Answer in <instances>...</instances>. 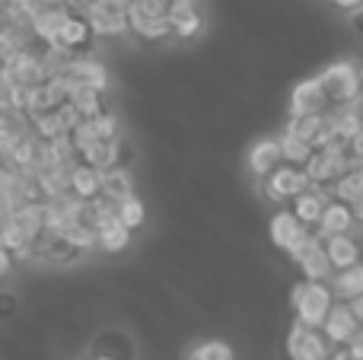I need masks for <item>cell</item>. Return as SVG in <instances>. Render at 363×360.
I'll use <instances>...</instances> for the list:
<instances>
[{
	"label": "cell",
	"mask_w": 363,
	"mask_h": 360,
	"mask_svg": "<svg viewBox=\"0 0 363 360\" xmlns=\"http://www.w3.org/2000/svg\"><path fill=\"white\" fill-rule=\"evenodd\" d=\"M118 4H125V6H134V4H138V0H118Z\"/></svg>",
	"instance_id": "obj_36"
},
{
	"label": "cell",
	"mask_w": 363,
	"mask_h": 360,
	"mask_svg": "<svg viewBox=\"0 0 363 360\" xmlns=\"http://www.w3.org/2000/svg\"><path fill=\"white\" fill-rule=\"evenodd\" d=\"M74 195L80 198V201H96V198H102V172L80 163L74 172Z\"/></svg>",
	"instance_id": "obj_23"
},
{
	"label": "cell",
	"mask_w": 363,
	"mask_h": 360,
	"mask_svg": "<svg viewBox=\"0 0 363 360\" xmlns=\"http://www.w3.org/2000/svg\"><path fill=\"white\" fill-rule=\"evenodd\" d=\"M70 102L80 108L83 118H96V115L106 112V99H102V93L99 89H89V86H77L74 96H70Z\"/></svg>",
	"instance_id": "obj_27"
},
{
	"label": "cell",
	"mask_w": 363,
	"mask_h": 360,
	"mask_svg": "<svg viewBox=\"0 0 363 360\" xmlns=\"http://www.w3.org/2000/svg\"><path fill=\"white\" fill-rule=\"evenodd\" d=\"M284 348H287L290 360H332V351H335L332 342L322 335V329H309V325L296 322V319L287 332Z\"/></svg>",
	"instance_id": "obj_5"
},
{
	"label": "cell",
	"mask_w": 363,
	"mask_h": 360,
	"mask_svg": "<svg viewBox=\"0 0 363 360\" xmlns=\"http://www.w3.org/2000/svg\"><path fill=\"white\" fill-rule=\"evenodd\" d=\"M335 201H345V204H357L363 201V166L351 169L338 185H335Z\"/></svg>",
	"instance_id": "obj_26"
},
{
	"label": "cell",
	"mask_w": 363,
	"mask_h": 360,
	"mask_svg": "<svg viewBox=\"0 0 363 360\" xmlns=\"http://www.w3.org/2000/svg\"><path fill=\"white\" fill-rule=\"evenodd\" d=\"M134 195H138V191H134V172L128 169V166H118V169L102 172V198L121 204V201H128V198H134Z\"/></svg>",
	"instance_id": "obj_17"
},
{
	"label": "cell",
	"mask_w": 363,
	"mask_h": 360,
	"mask_svg": "<svg viewBox=\"0 0 363 360\" xmlns=\"http://www.w3.org/2000/svg\"><path fill=\"white\" fill-rule=\"evenodd\" d=\"M335 293L325 281H300V284L290 291V310L294 319L309 329H322L328 319V313L335 310Z\"/></svg>",
	"instance_id": "obj_1"
},
{
	"label": "cell",
	"mask_w": 363,
	"mask_h": 360,
	"mask_svg": "<svg viewBox=\"0 0 363 360\" xmlns=\"http://www.w3.org/2000/svg\"><path fill=\"white\" fill-rule=\"evenodd\" d=\"M83 360H86V357H83Z\"/></svg>",
	"instance_id": "obj_37"
},
{
	"label": "cell",
	"mask_w": 363,
	"mask_h": 360,
	"mask_svg": "<svg viewBox=\"0 0 363 360\" xmlns=\"http://www.w3.org/2000/svg\"><path fill=\"white\" fill-rule=\"evenodd\" d=\"M306 233H309V227H303V220L294 210H277L268 220V240H271V246L281 249V252H290Z\"/></svg>",
	"instance_id": "obj_10"
},
{
	"label": "cell",
	"mask_w": 363,
	"mask_h": 360,
	"mask_svg": "<svg viewBox=\"0 0 363 360\" xmlns=\"http://www.w3.org/2000/svg\"><path fill=\"white\" fill-rule=\"evenodd\" d=\"M325 86L328 99H332L335 108H345L360 102L363 96V61H354V57H341V61L328 64L315 74Z\"/></svg>",
	"instance_id": "obj_2"
},
{
	"label": "cell",
	"mask_w": 363,
	"mask_h": 360,
	"mask_svg": "<svg viewBox=\"0 0 363 360\" xmlns=\"http://www.w3.org/2000/svg\"><path fill=\"white\" fill-rule=\"evenodd\" d=\"M86 360H134V348L125 335L118 332H108V335H99L89 348Z\"/></svg>",
	"instance_id": "obj_16"
},
{
	"label": "cell",
	"mask_w": 363,
	"mask_h": 360,
	"mask_svg": "<svg viewBox=\"0 0 363 360\" xmlns=\"http://www.w3.org/2000/svg\"><path fill=\"white\" fill-rule=\"evenodd\" d=\"M131 32L140 42H166V38L176 35L172 23H140V26H131Z\"/></svg>",
	"instance_id": "obj_29"
},
{
	"label": "cell",
	"mask_w": 363,
	"mask_h": 360,
	"mask_svg": "<svg viewBox=\"0 0 363 360\" xmlns=\"http://www.w3.org/2000/svg\"><path fill=\"white\" fill-rule=\"evenodd\" d=\"M332 115H335V131H338L341 144H351V140L363 131V115L357 112V106L332 108Z\"/></svg>",
	"instance_id": "obj_24"
},
{
	"label": "cell",
	"mask_w": 363,
	"mask_h": 360,
	"mask_svg": "<svg viewBox=\"0 0 363 360\" xmlns=\"http://www.w3.org/2000/svg\"><path fill=\"white\" fill-rule=\"evenodd\" d=\"M354 217H357V223L363 227V201H357V204H354Z\"/></svg>",
	"instance_id": "obj_34"
},
{
	"label": "cell",
	"mask_w": 363,
	"mask_h": 360,
	"mask_svg": "<svg viewBox=\"0 0 363 360\" xmlns=\"http://www.w3.org/2000/svg\"><path fill=\"white\" fill-rule=\"evenodd\" d=\"M325 252H328V259H332L335 271H345V268L360 265L363 246L354 233H345V236H332V240H325Z\"/></svg>",
	"instance_id": "obj_14"
},
{
	"label": "cell",
	"mask_w": 363,
	"mask_h": 360,
	"mask_svg": "<svg viewBox=\"0 0 363 360\" xmlns=\"http://www.w3.org/2000/svg\"><path fill=\"white\" fill-rule=\"evenodd\" d=\"M182 360H236V351L223 338H201L185 351Z\"/></svg>",
	"instance_id": "obj_22"
},
{
	"label": "cell",
	"mask_w": 363,
	"mask_h": 360,
	"mask_svg": "<svg viewBox=\"0 0 363 360\" xmlns=\"http://www.w3.org/2000/svg\"><path fill=\"white\" fill-rule=\"evenodd\" d=\"M131 240H134V230H128L118 217L99 227V252H106V255L125 252V249L131 246Z\"/></svg>",
	"instance_id": "obj_19"
},
{
	"label": "cell",
	"mask_w": 363,
	"mask_h": 360,
	"mask_svg": "<svg viewBox=\"0 0 363 360\" xmlns=\"http://www.w3.org/2000/svg\"><path fill=\"white\" fill-rule=\"evenodd\" d=\"M258 189H262V198L271 204H294L300 195H306L309 189H313V182H309L306 169L303 166H290L284 163L277 172H271L268 179H262L258 182Z\"/></svg>",
	"instance_id": "obj_4"
},
{
	"label": "cell",
	"mask_w": 363,
	"mask_h": 360,
	"mask_svg": "<svg viewBox=\"0 0 363 360\" xmlns=\"http://www.w3.org/2000/svg\"><path fill=\"white\" fill-rule=\"evenodd\" d=\"M357 157H354L351 144H341V140H335V144L322 147V150L313 153V159L306 163V176L313 185H338L341 179L347 176L351 169H357Z\"/></svg>",
	"instance_id": "obj_3"
},
{
	"label": "cell",
	"mask_w": 363,
	"mask_h": 360,
	"mask_svg": "<svg viewBox=\"0 0 363 360\" xmlns=\"http://www.w3.org/2000/svg\"><path fill=\"white\" fill-rule=\"evenodd\" d=\"M204 26L198 13V4L194 0H176L172 6V29H176V38H194Z\"/></svg>",
	"instance_id": "obj_18"
},
{
	"label": "cell",
	"mask_w": 363,
	"mask_h": 360,
	"mask_svg": "<svg viewBox=\"0 0 363 360\" xmlns=\"http://www.w3.org/2000/svg\"><path fill=\"white\" fill-rule=\"evenodd\" d=\"M296 268H300L303 281H325V284H328V281H332V274H335V265H332V259H328V252H325V242H322V246H315Z\"/></svg>",
	"instance_id": "obj_21"
},
{
	"label": "cell",
	"mask_w": 363,
	"mask_h": 360,
	"mask_svg": "<svg viewBox=\"0 0 363 360\" xmlns=\"http://www.w3.org/2000/svg\"><path fill=\"white\" fill-rule=\"evenodd\" d=\"M83 16L89 19V26L96 29L99 38L125 35V32L131 29V6L118 4V0H96Z\"/></svg>",
	"instance_id": "obj_6"
},
{
	"label": "cell",
	"mask_w": 363,
	"mask_h": 360,
	"mask_svg": "<svg viewBox=\"0 0 363 360\" xmlns=\"http://www.w3.org/2000/svg\"><path fill=\"white\" fill-rule=\"evenodd\" d=\"M245 166L249 172L262 182L268 179L271 172H277L284 166V147H281V137H262L249 147V157H245Z\"/></svg>",
	"instance_id": "obj_9"
},
{
	"label": "cell",
	"mask_w": 363,
	"mask_h": 360,
	"mask_svg": "<svg viewBox=\"0 0 363 360\" xmlns=\"http://www.w3.org/2000/svg\"><path fill=\"white\" fill-rule=\"evenodd\" d=\"M332 4L338 6V10H345V13H354V16L363 13V0H332Z\"/></svg>",
	"instance_id": "obj_30"
},
{
	"label": "cell",
	"mask_w": 363,
	"mask_h": 360,
	"mask_svg": "<svg viewBox=\"0 0 363 360\" xmlns=\"http://www.w3.org/2000/svg\"><path fill=\"white\" fill-rule=\"evenodd\" d=\"M281 147H284V163L303 166V169H306V163L313 159V153H315V147H309L306 140L294 137V134H287V131L281 134Z\"/></svg>",
	"instance_id": "obj_25"
},
{
	"label": "cell",
	"mask_w": 363,
	"mask_h": 360,
	"mask_svg": "<svg viewBox=\"0 0 363 360\" xmlns=\"http://www.w3.org/2000/svg\"><path fill=\"white\" fill-rule=\"evenodd\" d=\"M172 6H176V0H138V4L131 6V26L172 23Z\"/></svg>",
	"instance_id": "obj_20"
},
{
	"label": "cell",
	"mask_w": 363,
	"mask_h": 360,
	"mask_svg": "<svg viewBox=\"0 0 363 360\" xmlns=\"http://www.w3.org/2000/svg\"><path fill=\"white\" fill-rule=\"evenodd\" d=\"M332 360H357V357L351 354V348H335L332 351Z\"/></svg>",
	"instance_id": "obj_32"
},
{
	"label": "cell",
	"mask_w": 363,
	"mask_h": 360,
	"mask_svg": "<svg viewBox=\"0 0 363 360\" xmlns=\"http://www.w3.org/2000/svg\"><path fill=\"white\" fill-rule=\"evenodd\" d=\"M347 348H351V354L357 357V360H363V329L357 332V335H354V342L347 344Z\"/></svg>",
	"instance_id": "obj_31"
},
{
	"label": "cell",
	"mask_w": 363,
	"mask_h": 360,
	"mask_svg": "<svg viewBox=\"0 0 363 360\" xmlns=\"http://www.w3.org/2000/svg\"><path fill=\"white\" fill-rule=\"evenodd\" d=\"M354 223H357V217H354V208H351V204L332 201V204L325 208V217H322V223H319V230H315V233H319L322 242H325V240H332V236L351 233Z\"/></svg>",
	"instance_id": "obj_12"
},
{
	"label": "cell",
	"mask_w": 363,
	"mask_h": 360,
	"mask_svg": "<svg viewBox=\"0 0 363 360\" xmlns=\"http://www.w3.org/2000/svg\"><path fill=\"white\" fill-rule=\"evenodd\" d=\"M351 306H354V313H357V319H360V325H363V297H360V300H354Z\"/></svg>",
	"instance_id": "obj_33"
},
{
	"label": "cell",
	"mask_w": 363,
	"mask_h": 360,
	"mask_svg": "<svg viewBox=\"0 0 363 360\" xmlns=\"http://www.w3.org/2000/svg\"><path fill=\"white\" fill-rule=\"evenodd\" d=\"M328 287H332L338 303H354V300H360L363 297V261L354 268H345V271H335Z\"/></svg>",
	"instance_id": "obj_15"
},
{
	"label": "cell",
	"mask_w": 363,
	"mask_h": 360,
	"mask_svg": "<svg viewBox=\"0 0 363 360\" xmlns=\"http://www.w3.org/2000/svg\"><path fill=\"white\" fill-rule=\"evenodd\" d=\"M118 220L125 223L128 230H140L147 223V204L140 201L138 195L128 198V201H121L118 204Z\"/></svg>",
	"instance_id": "obj_28"
},
{
	"label": "cell",
	"mask_w": 363,
	"mask_h": 360,
	"mask_svg": "<svg viewBox=\"0 0 363 360\" xmlns=\"http://www.w3.org/2000/svg\"><path fill=\"white\" fill-rule=\"evenodd\" d=\"M332 108L335 106L319 77H306V80H300L290 89V115H325Z\"/></svg>",
	"instance_id": "obj_7"
},
{
	"label": "cell",
	"mask_w": 363,
	"mask_h": 360,
	"mask_svg": "<svg viewBox=\"0 0 363 360\" xmlns=\"http://www.w3.org/2000/svg\"><path fill=\"white\" fill-rule=\"evenodd\" d=\"M363 329L357 313H354L351 303H335V310L328 313L325 325H322V335L332 342V348H347L354 342V335Z\"/></svg>",
	"instance_id": "obj_8"
},
{
	"label": "cell",
	"mask_w": 363,
	"mask_h": 360,
	"mask_svg": "<svg viewBox=\"0 0 363 360\" xmlns=\"http://www.w3.org/2000/svg\"><path fill=\"white\" fill-rule=\"evenodd\" d=\"M354 26H357V29L363 32V13H357V16H354Z\"/></svg>",
	"instance_id": "obj_35"
},
{
	"label": "cell",
	"mask_w": 363,
	"mask_h": 360,
	"mask_svg": "<svg viewBox=\"0 0 363 360\" xmlns=\"http://www.w3.org/2000/svg\"><path fill=\"white\" fill-rule=\"evenodd\" d=\"M64 77H67L74 86H89V89H99V93L108 89V67L93 55H80Z\"/></svg>",
	"instance_id": "obj_11"
},
{
	"label": "cell",
	"mask_w": 363,
	"mask_h": 360,
	"mask_svg": "<svg viewBox=\"0 0 363 360\" xmlns=\"http://www.w3.org/2000/svg\"><path fill=\"white\" fill-rule=\"evenodd\" d=\"M93 38H96V29L89 26V19L77 10L74 16L67 19L64 32L57 35V45H61V48H67V51H74V55H83V51L93 45Z\"/></svg>",
	"instance_id": "obj_13"
}]
</instances>
